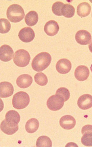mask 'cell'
<instances>
[{
	"instance_id": "6da1fadb",
	"label": "cell",
	"mask_w": 92,
	"mask_h": 147,
	"mask_svg": "<svg viewBox=\"0 0 92 147\" xmlns=\"http://www.w3.org/2000/svg\"><path fill=\"white\" fill-rule=\"evenodd\" d=\"M51 61V57L49 54L45 52H42L37 54L33 59L32 67L36 71H42L49 67Z\"/></svg>"
},
{
	"instance_id": "7a4b0ae2",
	"label": "cell",
	"mask_w": 92,
	"mask_h": 147,
	"mask_svg": "<svg viewBox=\"0 0 92 147\" xmlns=\"http://www.w3.org/2000/svg\"><path fill=\"white\" fill-rule=\"evenodd\" d=\"M7 15V18L11 22L17 23L24 19L25 14L21 6L14 4L11 5L8 8Z\"/></svg>"
},
{
	"instance_id": "3957f363",
	"label": "cell",
	"mask_w": 92,
	"mask_h": 147,
	"mask_svg": "<svg viewBox=\"0 0 92 147\" xmlns=\"http://www.w3.org/2000/svg\"><path fill=\"white\" fill-rule=\"evenodd\" d=\"M30 102V97L26 92H17L13 96L12 104L13 107L17 109H22L26 107Z\"/></svg>"
},
{
	"instance_id": "277c9868",
	"label": "cell",
	"mask_w": 92,
	"mask_h": 147,
	"mask_svg": "<svg viewBox=\"0 0 92 147\" xmlns=\"http://www.w3.org/2000/svg\"><path fill=\"white\" fill-rule=\"evenodd\" d=\"M30 59L29 53L24 49H20L16 52L14 57V64L20 67H24L28 65Z\"/></svg>"
},
{
	"instance_id": "5b68a950",
	"label": "cell",
	"mask_w": 92,
	"mask_h": 147,
	"mask_svg": "<svg viewBox=\"0 0 92 147\" xmlns=\"http://www.w3.org/2000/svg\"><path fill=\"white\" fill-rule=\"evenodd\" d=\"M64 101L59 95H53L49 98L47 102L48 108L52 111H56L61 109L64 105Z\"/></svg>"
},
{
	"instance_id": "8992f818",
	"label": "cell",
	"mask_w": 92,
	"mask_h": 147,
	"mask_svg": "<svg viewBox=\"0 0 92 147\" xmlns=\"http://www.w3.org/2000/svg\"><path fill=\"white\" fill-rule=\"evenodd\" d=\"M19 39L22 42L28 43L32 41L35 37V33L32 28L26 27L22 29L18 34Z\"/></svg>"
},
{
	"instance_id": "52a82bcc",
	"label": "cell",
	"mask_w": 92,
	"mask_h": 147,
	"mask_svg": "<svg viewBox=\"0 0 92 147\" xmlns=\"http://www.w3.org/2000/svg\"><path fill=\"white\" fill-rule=\"evenodd\" d=\"M5 121L11 127H16L18 125L20 120V116L18 112L11 110L7 112L5 116Z\"/></svg>"
},
{
	"instance_id": "ba28073f",
	"label": "cell",
	"mask_w": 92,
	"mask_h": 147,
	"mask_svg": "<svg viewBox=\"0 0 92 147\" xmlns=\"http://www.w3.org/2000/svg\"><path fill=\"white\" fill-rule=\"evenodd\" d=\"M75 39L77 42L80 45H86L90 44L92 37L89 32L82 30L77 32L75 35Z\"/></svg>"
},
{
	"instance_id": "9c48e42d",
	"label": "cell",
	"mask_w": 92,
	"mask_h": 147,
	"mask_svg": "<svg viewBox=\"0 0 92 147\" xmlns=\"http://www.w3.org/2000/svg\"><path fill=\"white\" fill-rule=\"evenodd\" d=\"M14 52L10 46L6 45H3L0 50V59L2 61L7 62L10 61L14 57Z\"/></svg>"
},
{
	"instance_id": "30bf717a",
	"label": "cell",
	"mask_w": 92,
	"mask_h": 147,
	"mask_svg": "<svg viewBox=\"0 0 92 147\" xmlns=\"http://www.w3.org/2000/svg\"><path fill=\"white\" fill-rule=\"evenodd\" d=\"M56 68L57 71L60 74H67L71 70V63L70 60L68 59H60L57 62Z\"/></svg>"
},
{
	"instance_id": "8fae6325",
	"label": "cell",
	"mask_w": 92,
	"mask_h": 147,
	"mask_svg": "<svg viewBox=\"0 0 92 147\" xmlns=\"http://www.w3.org/2000/svg\"><path fill=\"white\" fill-rule=\"evenodd\" d=\"M77 105L83 110H87L92 107V96L86 94L80 96L78 100Z\"/></svg>"
},
{
	"instance_id": "7c38bea8",
	"label": "cell",
	"mask_w": 92,
	"mask_h": 147,
	"mask_svg": "<svg viewBox=\"0 0 92 147\" xmlns=\"http://www.w3.org/2000/svg\"><path fill=\"white\" fill-rule=\"evenodd\" d=\"M76 78L80 82L87 80L90 75V71L87 67L85 65H80L74 71Z\"/></svg>"
},
{
	"instance_id": "4fadbf2b",
	"label": "cell",
	"mask_w": 92,
	"mask_h": 147,
	"mask_svg": "<svg viewBox=\"0 0 92 147\" xmlns=\"http://www.w3.org/2000/svg\"><path fill=\"white\" fill-rule=\"evenodd\" d=\"M60 124L63 128L67 130H70L75 126L76 120L73 116L70 115H65L60 119Z\"/></svg>"
},
{
	"instance_id": "5bb4252c",
	"label": "cell",
	"mask_w": 92,
	"mask_h": 147,
	"mask_svg": "<svg viewBox=\"0 0 92 147\" xmlns=\"http://www.w3.org/2000/svg\"><path fill=\"white\" fill-rule=\"evenodd\" d=\"M58 23L54 20H51L45 24L44 30L47 35L49 36H55L59 30Z\"/></svg>"
},
{
	"instance_id": "9a60e30c",
	"label": "cell",
	"mask_w": 92,
	"mask_h": 147,
	"mask_svg": "<svg viewBox=\"0 0 92 147\" xmlns=\"http://www.w3.org/2000/svg\"><path fill=\"white\" fill-rule=\"evenodd\" d=\"M0 96L1 98H7L12 96L14 93V88L10 83L7 82H2L0 83Z\"/></svg>"
},
{
	"instance_id": "2e32d148",
	"label": "cell",
	"mask_w": 92,
	"mask_h": 147,
	"mask_svg": "<svg viewBox=\"0 0 92 147\" xmlns=\"http://www.w3.org/2000/svg\"><path fill=\"white\" fill-rule=\"evenodd\" d=\"M16 82L17 85L20 88H27L32 84L33 79L29 75L22 74L17 78Z\"/></svg>"
},
{
	"instance_id": "e0dca14e",
	"label": "cell",
	"mask_w": 92,
	"mask_h": 147,
	"mask_svg": "<svg viewBox=\"0 0 92 147\" xmlns=\"http://www.w3.org/2000/svg\"><path fill=\"white\" fill-rule=\"evenodd\" d=\"M91 5L87 2H83L78 5L77 13L80 17H85L88 16L91 11Z\"/></svg>"
},
{
	"instance_id": "ac0fdd59",
	"label": "cell",
	"mask_w": 92,
	"mask_h": 147,
	"mask_svg": "<svg viewBox=\"0 0 92 147\" xmlns=\"http://www.w3.org/2000/svg\"><path fill=\"white\" fill-rule=\"evenodd\" d=\"M39 16L36 11H32L29 12L26 15L25 21L27 25L32 27L35 25L38 22Z\"/></svg>"
},
{
	"instance_id": "d6986e66",
	"label": "cell",
	"mask_w": 92,
	"mask_h": 147,
	"mask_svg": "<svg viewBox=\"0 0 92 147\" xmlns=\"http://www.w3.org/2000/svg\"><path fill=\"white\" fill-rule=\"evenodd\" d=\"M39 125V121L35 118H32L28 121L26 123V130L28 133H34L38 129Z\"/></svg>"
},
{
	"instance_id": "ffe728a7",
	"label": "cell",
	"mask_w": 92,
	"mask_h": 147,
	"mask_svg": "<svg viewBox=\"0 0 92 147\" xmlns=\"http://www.w3.org/2000/svg\"><path fill=\"white\" fill-rule=\"evenodd\" d=\"M75 9L72 5L68 4H64L63 5L62 9V16L67 18L73 17L74 14Z\"/></svg>"
},
{
	"instance_id": "44dd1931",
	"label": "cell",
	"mask_w": 92,
	"mask_h": 147,
	"mask_svg": "<svg viewBox=\"0 0 92 147\" xmlns=\"http://www.w3.org/2000/svg\"><path fill=\"white\" fill-rule=\"evenodd\" d=\"M1 128L2 131L5 134L12 135L15 134L18 130V125L16 127H11L6 122L5 119L1 122Z\"/></svg>"
},
{
	"instance_id": "7402d4cb",
	"label": "cell",
	"mask_w": 92,
	"mask_h": 147,
	"mask_svg": "<svg viewBox=\"0 0 92 147\" xmlns=\"http://www.w3.org/2000/svg\"><path fill=\"white\" fill-rule=\"evenodd\" d=\"M52 143L49 138L47 136H42L37 139L36 146L37 147H51Z\"/></svg>"
},
{
	"instance_id": "603a6c76",
	"label": "cell",
	"mask_w": 92,
	"mask_h": 147,
	"mask_svg": "<svg viewBox=\"0 0 92 147\" xmlns=\"http://www.w3.org/2000/svg\"><path fill=\"white\" fill-rule=\"evenodd\" d=\"M34 80L37 84L42 86L47 85L48 82L47 77L42 73L36 74L34 76Z\"/></svg>"
},
{
	"instance_id": "cb8c5ba5",
	"label": "cell",
	"mask_w": 92,
	"mask_h": 147,
	"mask_svg": "<svg viewBox=\"0 0 92 147\" xmlns=\"http://www.w3.org/2000/svg\"><path fill=\"white\" fill-rule=\"evenodd\" d=\"M0 32L1 34L8 33L10 30L11 25L10 23L7 20L5 19H1L0 20Z\"/></svg>"
},
{
	"instance_id": "d4e9b609",
	"label": "cell",
	"mask_w": 92,
	"mask_h": 147,
	"mask_svg": "<svg viewBox=\"0 0 92 147\" xmlns=\"http://www.w3.org/2000/svg\"><path fill=\"white\" fill-rule=\"evenodd\" d=\"M81 138V142L83 145L86 146H92V132H85Z\"/></svg>"
},
{
	"instance_id": "484cf974",
	"label": "cell",
	"mask_w": 92,
	"mask_h": 147,
	"mask_svg": "<svg viewBox=\"0 0 92 147\" xmlns=\"http://www.w3.org/2000/svg\"><path fill=\"white\" fill-rule=\"evenodd\" d=\"M56 94L59 95L63 98L64 102L67 101L70 98V93L68 89L65 88H60L57 89Z\"/></svg>"
},
{
	"instance_id": "4316f807",
	"label": "cell",
	"mask_w": 92,
	"mask_h": 147,
	"mask_svg": "<svg viewBox=\"0 0 92 147\" xmlns=\"http://www.w3.org/2000/svg\"><path fill=\"white\" fill-rule=\"evenodd\" d=\"M64 4L63 3L59 1L54 3L52 7V10L53 13L57 16H62V9Z\"/></svg>"
},
{
	"instance_id": "83f0119b",
	"label": "cell",
	"mask_w": 92,
	"mask_h": 147,
	"mask_svg": "<svg viewBox=\"0 0 92 147\" xmlns=\"http://www.w3.org/2000/svg\"><path fill=\"white\" fill-rule=\"evenodd\" d=\"M89 131L92 132V125H87L83 127L82 129V133L83 135L85 132Z\"/></svg>"
},
{
	"instance_id": "f1b7e54d",
	"label": "cell",
	"mask_w": 92,
	"mask_h": 147,
	"mask_svg": "<svg viewBox=\"0 0 92 147\" xmlns=\"http://www.w3.org/2000/svg\"><path fill=\"white\" fill-rule=\"evenodd\" d=\"M89 50H90L91 52L92 53V41L89 45Z\"/></svg>"
},
{
	"instance_id": "f546056e",
	"label": "cell",
	"mask_w": 92,
	"mask_h": 147,
	"mask_svg": "<svg viewBox=\"0 0 92 147\" xmlns=\"http://www.w3.org/2000/svg\"><path fill=\"white\" fill-rule=\"evenodd\" d=\"M91 70L92 72V64L91 65Z\"/></svg>"
},
{
	"instance_id": "4dcf8cb0",
	"label": "cell",
	"mask_w": 92,
	"mask_h": 147,
	"mask_svg": "<svg viewBox=\"0 0 92 147\" xmlns=\"http://www.w3.org/2000/svg\"></svg>"
}]
</instances>
